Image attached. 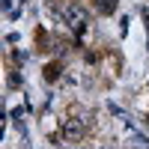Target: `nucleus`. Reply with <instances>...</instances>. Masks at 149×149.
<instances>
[{
    "label": "nucleus",
    "mask_w": 149,
    "mask_h": 149,
    "mask_svg": "<svg viewBox=\"0 0 149 149\" xmlns=\"http://www.w3.org/2000/svg\"><path fill=\"white\" fill-rule=\"evenodd\" d=\"M63 21L69 24L72 30H84V27H86V9L78 6V3H69V6L63 9Z\"/></svg>",
    "instance_id": "f257e3e1"
},
{
    "label": "nucleus",
    "mask_w": 149,
    "mask_h": 149,
    "mask_svg": "<svg viewBox=\"0 0 149 149\" xmlns=\"http://www.w3.org/2000/svg\"><path fill=\"white\" fill-rule=\"evenodd\" d=\"M84 128H86V122L84 119H63V128H60V134H63V140H81L84 137Z\"/></svg>",
    "instance_id": "f03ea898"
},
{
    "label": "nucleus",
    "mask_w": 149,
    "mask_h": 149,
    "mask_svg": "<svg viewBox=\"0 0 149 149\" xmlns=\"http://www.w3.org/2000/svg\"><path fill=\"white\" fill-rule=\"evenodd\" d=\"M95 3V12H102V15H113L116 6H119V0H93Z\"/></svg>",
    "instance_id": "7ed1b4c3"
},
{
    "label": "nucleus",
    "mask_w": 149,
    "mask_h": 149,
    "mask_svg": "<svg viewBox=\"0 0 149 149\" xmlns=\"http://www.w3.org/2000/svg\"><path fill=\"white\" fill-rule=\"evenodd\" d=\"M60 78V66H45V81H57Z\"/></svg>",
    "instance_id": "20e7f679"
},
{
    "label": "nucleus",
    "mask_w": 149,
    "mask_h": 149,
    "mask_svg": "<svg viewBox=\"0 0 149 149\" xmlns=\"http://www.w3.org/2000/svg\"><path fill=\"white\" fill-rule=\"evenodd\" d=\"M131 146H137V149H146V146H149V140L143 137V134H131Z\"/></svg>",
    "instance_id": "39448f33"
},
{
    "label": "nucleus",
    "mask_w": 149,
    "mask_h": 149,
    "mask_svg": "<svg viewBox=\"0 0 149 149\" xmlns=\"http://www.w3.org/2000/svg\"><path fill=\"white\" fill-rule=\"evenodd\" d=\"M9 84H12V86H21V74L12 72V74H9Z\"/></svg>",
    "instance_id": "423d86ee"
}]
</instances>
